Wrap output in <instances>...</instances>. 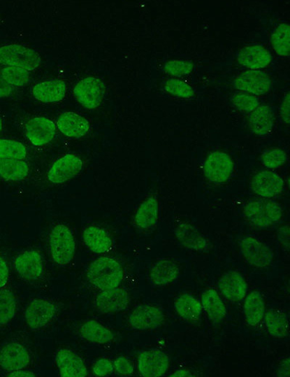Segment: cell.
<instances>
[{"label":"cell","instance_id":"obj_1","mask_svg":"<svg viewBox=\"0 0 290 377\" xmlns=\"http://www.w3.org/2000/svg\"><path fill=\"white\" fill-rule=\"evenodd\" d=\"M87 280L101 290L118 287L124 279L121 264L111 257H102L90 264L87 269Z\"/></svg>","mask_w":290,"mask_h":377},{"label":"cell","instance_id":"obj_2","mask_svg":"<svg viewBox=\"0 0 290 377\" xmlns=\"http://www.w3.org/2000/svg\"><path fill=\"white\" fill-rule=\"evenodd\" d=\"M247 221L259 228H267L278 224L282 218V207L277 203L266 200L249 202L243 208Z\"/></svg>","mask_w":290,"mask_h":377},{"label":"cell","instance_id":"obj_3","mask_svg":"<svg viewBox=\"0 0 290 377\" xmlns=\"http://www.w3.org/2000/svg\"><path fill=\"white\" fill-rule=\"evenodd\" d=\"M50 251L53 261L60 266H66L73 259L75 243L70 229L64 225H57L50 234Z\"/></svg>","mask_w":290,"mask_h":377},{"label":"cell","instance_id":"obj_4","mask_svg":"<svg viewBox=\"0 0 290 377\" xmlns=\"http://www.w3.org/2000/svg\"><path fill=\"white\" fill-rule=\"evenodd\" d=\"M41 63L40 55L24 46L11 45L0 48V64L30 71L40 67Z\"/></svg>","mask_w":290,"mask_h":377},{"label":"cell","instance_id":"obj_5","mask_svg":"<svg viewBox=\"0 0 290 377\" xmlns=\"http://www.w3.org/2000/svg\"><path fill=\"white\" fill-rule=\"evenodd\" d=\"M106 93L105 83L100 78L87 77L82 79L74 88L77 101L88 109L98 108Z\"/></svg>","mask_w":290,"mask_h":377},{"label":"cell","instance_id":"obj_6","mask_svg":"<svg viewBox=\"0 0 290 377\" xmlns=\"http://www.w3.org/2000/svg\"><path fill=\"white\" fill-rule=\"evenodd\" d=\"M241 252L249 264L256 268H266L273 263V252L257 238L247 236L240 243Z\"/></svg>","mask_w":290,"mask_h":377},{"label":"cell","instance_id":"obj_7","mask_svg":"<svg viewBox=\"0 0 290 377\" xmlns=\"http://www.w3.org/2000/svg\"><path fill=\"white\" fill-rule=\"evenodd\" d=\"M203 170L209 181L223 184L229 180L233 173L234 164L227 154L214 152L206 158Z\"/></svg>","mask_w":290,"mask_h":377},{"label":"cell","instance_id":"obj_8","mask_svg":"<svg viewBox=\"0 0 290 377\" xmlns=\"http://www.w3.org/2000/svg\"><path fill=\"white\" fill-rule=\"evenodd\" d=\"M83 169L81 158L74 155H66L58 159L48 172V180L53 184H62L76 175Z\"/></svg>","mask_w":290,"mask_h":377},{"label":"cell","instance_id":"obj_9","mask_svg":"<svg viewBox=\"0 0 290 377\" xmlns=\"http://www.w3.org/2000/svg\"><path fill=\"white\" fill-rule=\"evenodd\" d=\"M165 320L162 311L154 306H140L133 309L129 318L131 328L149 330L161 327Z\"/></svg>","mask_w":290,"mask_h":377},{"label":"cell","instance_id":"obj_10","mask_svg":"<svg viewBox=\"0 0 290 377\" xmlns=\"http://www.w3.org/2000/svg\"><path fill=\"white\" fill-rule=\"evenodd\" d=\"M14 266L19 275L29 280H38L44 275L45 266L40 252L35 250L26 251L18 255Z\"/></svg>","mask_w":290,"mask_h":377},{"label":"cell","instance_id":"obj_11","mask_svg":"<svg viewBox=\"0 0 290 377\" xmlns=\"http://www.w3.org/2000/svg\"><path fill=\"white\" fill-rule=\"evenodd\" d=\"M168 368V357L161 350H145L139 355L138 369L143 376H162L167 372Z\"/></svg>","mask_w":290,"mask_h":377},{"label":"cell","instance_id":"obj_12","mask_svg":"<svg viewBox=\"0 0 290 377\" xmlns=\"http://www.w3.org/2000/svg\"><path fill=\"white\" fill-rule=\"evenodd\" d=\"M235 86L246 93L261 95L272 88V80L262 71L249 70L242 72L236 78Z\"/></svg>","mask_w":290,"mask_h":377},{"label":"cell","instance_id":"obj_13","mask_svg":"<svg viewBox=\"0 0 290 377\" xmlns=\"http://www.w3.org/2000/svg\"><path fill=\"white\" fill-rule=\"evenodd\" d=\"M57 312L55 306L43 299H35L31 302L25 311V320L33 329H40L49 324Z\"/></svg>","mask_w":290,"mask_h":377},{"label":"cell","instance_id":"obj_14","mask_svg":"<svg viewBox=\"0 0 290 377\" xmlns=\"http://www.w3.org/2000/svg\"><path fill=\"white\" fill-rule=\"evenodd\" d=\"M284 181L277 173L263 171L256 173L250 187L253 192L263 197L272 198L280 195L284 190Z\"/></svg>","mask_w":290,"mask_h":377},{"label":"cell","instance_id":"obj_15","mask_svg":"<svg viewBox=\"0 0 290 377\" xmlns=\"http://www.w3.org/2000/svg\"><path fill=\"white\" fill-rule=\"evenodd\" d=\"M129 304L128 292L122 288L105 290L96 296L94 304L103 313H117L124 311Z\"/></svg>","mask_w":290,"mask_h":377},{"label":"cell","instance_id":"obj_16","mask_svg":"<svg viewBox=\"0 0 290 377\" xmlns=\"http://www.w3.org/2000/svg\"><path fill=\"white\" fill-rule=\"evenodd\" d=\"M29 363V353L22 344L11 343L0 350V366L8 371L24 369Z\"/></svg>","mask_w":290,"mask_h":377},{"label":"cell","instance_id":"obj_17","mask_svg":"<svg viewBox=\"0 0 290 377\" xmlns=\"http://www.w3.org/2000/svg\"><path fill=\"white\" fill-rule=\"evenodd\" d=\"M27 136L35 146H43L50 143L55 135V125L46 118L31 119L26 125Z\"/></svg>","mask_w":290,"mask_h":377},{"label":"cell","instance_id":"obj_18","mask_svg":"<svg viewBox=\"0 0 290 377\" xmlns=\"http://www.w3.org/2000/svg\"><path fill=\"white\" fill-rule=\"evenodd\" d=\"M55 361L64 377H85L87 369L80 357L71 350L62 349L56 354Z\"/></svg>","mask_w":290,"mask_h":377},{"label":"cell","instance_id":"obj_19","mask_svg":"<svg viewBox=\"0 0 290 377\" xmlns=\"http://www.w3.org/2000/svg\"><path fill=\"white\" fill-rule=\"evenodd\" d=\"M219 288L228 300L236 303L243 301L247 292L245 278L236 271L224 275L219 281Z\"/></svg>","mask_w":290,"mask_h":377},{"label":"cell","instance_id":"obj_20","mask_svg":"<svg viewBox=\"0 0 290 377\" xmlns=\"http://www.w3.org/2000/svg\"><path fill=\"white\" fill-rule=\"evenodd\" d=\"M238 63L250 70L266 68L272 62V55L264 48L251 45L243 48L238 54Z\"/></svg>","mask_w":290,"mask_h":377},{"label":"cell","instance_id":"obj_21","mask_svg":"<svg viewBox=\"0 0 290 377\" xmlns=\"http://www.w3.org/2000/svg\"><path fill=\"white\" fill-rule=\"evenodd\" d=\"M57 127L66 136L80 138L87 134L89 124L87 119L78 114L68 112L57 120Z\"/></svg>","mask_w":290,"mask_h":377},{"label":"cell","instance_id":"obj_22","mask_svg":"<svg viewBox=\"0 0 290 377\" xmlns=\"http://www.w3.org/2000/svg\"><path fill=\"white\" fill-rule=\"evenodd\" d=\"M249 127L258 136H266L273 131L275 120L272 110L266 106H259L251 112L248 118Z\"/></svg>","mask_w":290,"mask_h":377},{"label":"cell","instance_id":"obj_23","mask_svg":"<svg viewBox=\"0 0 290 377\" xmlns=\"http://www.w3.org/2000/svg\"><path fill=\"white\" fill-rule=\"evenodd\" d=\"M159 204L154 196L150 197L140 206L134 217V224L139 229L147 230L158 222Z\"/></svg>","mask_w":290,"mask_h":377},{"label":"cell","instance_id":"obj_24","mask_svg":"<svg viewBox=\"0 0 290 377\" xmlns=\"http://www.w3.org/2000/svg\"><path fill=\"white\" fill-rule=\"evenodd\" d=\"M180 268L173 262L164 259L154 263L150 272L152 284L156 286H166L177 279Z\"/></svg>","mask_w":290,"mask_h":377},{"label":"cell","instance_id":"obj_25","mask_svg":"<svg viewBox=\"0 0 290 377\" xmlns=\"http://www.w3.org/2000/svg\"><path fill=\"white\" fill-rule=\"evenodd\" d=\"M66 85L62 81H52L36 85L32 90L38 101L46 104L60 102L65 97Z\"/></svg>","mask_w":290,"mask_h":377},{"label":"cell","instance_id":"obj_26","mask_svg":"<svg viewBox=\"0 0 290 377\" xmlns=\"http://www.w3.org/2000/svg\"><path fill=\"white\" fill-rule=\"evenodd\" d=\"M175 234L180 243L188 249L205 251L208 248L209 244L206 238L197 229L189 224L180 225Z\"/></svg>","mask_w":290,"mask_h":377},{"label":"cell","instance_id":"obj_27","mask_svg":"<svg viewBox=\"0 0 290 377\" xmlns=\"http://www.w3.org/2000/svg\"><path fill=\"white\" fill-rule=\"evenodd\" d=\"M83 239L89 249L95 253H106L113 248V241L108 234L98 227H87L83 233Z\"/></svg>","mask_w":290,"mask_h":377},{"label":"cell","instance_id":"obj_28","mask_svg":"<svg viewBox=\"0 0 290 377\" xmlns=\"http://www.w3.org/2000/svg\"><path fill=\"white\" fill-rule=\"evenodd\" d=\"M265 301L263 295L258 291L251 292L247 297L244 304V313L247 324L251 327L259 325L265 316Z\"/></svg>","mask_w":290,"mask_h":377},{"label":"cell","instance_id":"obj_29","mask_svg":"<svg viewBox=\"0 0 290 377\" xmlns=\"http://www.w3.org/2000/svg\"><path fill=\"white\" fill-rule=\"evenodd\" d=\"M201 300L202 307L212 321L220 322L225 318L226 306L215 290L208 289L204 291Z\"/></svg>","mask_w":290,"mask_h":377},{"label":"cell","instance_id":"obj_30","mask_svg":"<svg viewBox=\"0 0 290 377\" xmlns=\"http://www.w3.org/2000/svg\"><path fill=\"white\" fill-rule=\"evenodd\" d=\"M177 313L182 319L189 322H196L201 318L203 307L196 297L183 294L177 297L174 302Z\"/></svg>","mask_w":290,"mask_h":377},{"label":"cell","instance_id":"obj_31","mask_svg":"<svg viewBox=\"0 0 290 377\" xmlns=\"http://www.w3.org/2000/svg\"><path fill=\"white\" fill-rule=\"evenodd\" d=\"M83 339L89 342L107 344L114 339L113 334L104 326L95 321L85 323L80 329Z\"/></svg>","mask_w":290,"mask_h":377},{"label":"cell","instance_id":"obj_32","mask_svg":"<svg viewBox=\"0 0 290 377\" xmlns=\"http://www.w3.org/2000/svg\"><path fill=\"white\" fill-rule=\"evenodd\" d=\"M28 164L24 161L0 159V177L8 181H21L28 176Z\"/></svg>","mask_w":290,"mask_h":377},{"label":"cell","instance_id":"obj_33","mask_svg":"<svg viewBox=\"0 0 290 377\" xmlns=\"http://www.w3.org/2000/svg\"><path fill=\"white\" fill-rule=\"evenodd\" d=\"M266 325L270 335L277 339H284L289 334V321L287 315L278 310H270L266 315Z\"/></svg>","mask_w":290,"mask_h":377},{"label":"cell","instance_id":"obj_34","mask_svg":"<svg viewBox=\"0 0 290 377\" xmlns=\"http://www.w3.org/2000/svg\"><path fill=\"white\" fill-rule=\"evenodd\" d=\"M16 307L15 294L8 290H0V325H6L13 319Z\"/></svg>","mask_w":290,"mask_h":377},{"label":"cell","instance_id":"obj_35","mask_svg":"<svg viewBox=\"0 0 290 377\" xmlns=\"http://www.w3.org/2000/svg\"><path fill=\"white\" fill-rule=\"evenodd\" d=\"M275 51L282 57H288L290 49V28L287 24H281L275 29L272 37Z\"/></svg>","mask_w":290,"mask_h":377},{"label":"cell","instance_id":"obj_36","mask_svg":"<svg viewBox=\"0 0 290 377\" xmlns=\"http://www.w3.org/2000/svg\"><path fill=\"white\" fill-rule=\"evenodd\" d=\"M26 147L21 143L0 140V159L24 160L27 156Z\"/></svg>","mask_w":290,"mask_h":377},{"label":"cell","instance_id":"obj_37","mask_svg":"<svg viewBox=\"0 0 290 377\" xmlns=\"http://www.w3.org/2000/svg\"><path fill=\"white\" fill-rule=\"evenodd\" d=\"M1 76L13 87H22L30 81L29 71L20 68H5L1 70Z\"/></svg>","mask_w":290,"mask_h":377},{"label":"cell","instance_id":"obj_38","mask_svg":"<svg viewBox=\"0 0 290 377\" xmlns=\"http://www.w3.org/2000/svg\"><path fill=\"white\" fill-rule=\"evenodd\" d=\"M287 161V153L280 148H272L265 151L261 162L268 169H276L283 166Z\"/></svg>","mask_w":290,"mask_h":377},{"label":"cell","instance_id":"obj_39","mask_svg":"<svg viewBox=\"0 0 290 377\" xmlns=\"http://www.w3.org/2000/svg\"><path fill=\"white\" fill-rule=\"evenodd\" d=\"M232 104L240 111L251 113L260 106L258 99L246 92H238L232 97Z\"/></svg>","mask_w":290,"mask_h":377},{"label":"cell","instance_id":"obj_40","mask_svg":"<svg viewBox=\"0 0 290 377\" xmlns=\"http://www.w3.org/2000/svg\"><path fill=\"white\" fill-rule=\"evenodd\" d=\"M164 88L169 94L181 98L188 99L195 94V91L191 86L177 79L167 81Z\"/></svg>","mask_w":290,"mask_h":377},{"label":"cell","instance_id":"obj_41","mask_svg":"<svg viewBox=\"0 0 290 377\" xmlns=\"http://www.w3.org/2000/svg\"><path fill=\"white\" fill-rule=\"evenodd\" d=\"M193 70V65L183 59H172L164 66V71L172 76H183L189 74Z\"/></svg>","mask_w":290,"mask_h":377},{"label":"cell","instance_id":"obj_42","mask_svg":"<svg viewBox=\"0 0 290 377\" xmlns=\"http://www.w3.org/2000/svg\"><path fill=\"white\" fill-rule=\"evenodd\" d=\"M116 372L122 376H131L133 374V367L131 362L124 357H119L113 363Z\"/></svg>","mask_w":290,"mask_h":377},{"label":"cell","instance_id":"obj_43","mask_svg":"<svg viewBox=\"0 0 290 377\" xmlns=\"http://www.w3.org/2000/svg\"><path fill=\"white\" fill-rule=\"evenodd\" d=\"M113 369V364L110 360L102 359L94 364L93 373L96 376H106L111 374Z\"/></svg>","mask_w":290,"mask_h":377},{"label":"cell","instance_id":"obj_44","mask_svg":"<svg viewBox=\"0 0 290 377\" xmlns=\"http://www.w3.org/2000/svg\"><path fill=\"white\" fill-rule=\"evenodd\" d=\"M289 93L287 92L284 98L283 102L280 108V114L282 119V121L286 125L289 124L290 117H289Z\"/></svg>","mask_w":290,"mask_h":377},{"label":"cell","instance_id":"obj_45","mask_svg":"<svg viewBox=\"0 0 290 377\" xmlns=\"http://www.w3.org/2000/svg\"><path fill=\"white\" fill-rule=\"evenodd\" d=\"M9 278V269L6 262L0 257V288L6 285Z\"/></svg>","mask_w":290,"mask_h":377},{"label":"cell","instance_id":"obj_46","mask_svg":"<svg viewBox=\"0 0 290 377\" xmlns=\"http://www.w3.org/2000/svg\"><path fill=\"white\" fill-rule=\"evenodd\" d=\"M278 238L282 246L289 250V226L285 225L278 230Z\"/></svg>","mask_w":290,"mask_h":377},{"label":"cell","instance_id":"obj_47","mask_svg":"<svg viewBox=\"0 0 290 377\" xmlns=\"http://www.w3.org/2000/svg\"><path fill=\"white\" fill-rule=\"evenodd\" d=\"M13 90V87L8 83L5 79L0 76V98L9 96Z\"/></svg>","mask_w":290,"mask_h":377},{"label":"cell","instance_id":"obj_48","mask_svg":"<svg viewBox=\"0 0 290 377\" xmlns=\"http://www.w3.org/2000/svg\"><path fill=\"white\" fill-rule=\"evenodd\" d=\"M278 375L280 376H289V360L287 358L281 364L279 371Z\"/></svg>","mask_w":290,"mask_h":377},{"label":"cell","instance_id":"obj_49","mask_svg":"<svg viewBox=\"0 0 290 377\" xmlns=\"http://www.w3.org/2000/svg\"><path fill=\"white\" fill-rule=\"evenodd\" d=\"M9 376H19V377H21V376L31 377V376H34L35 375L33 372L20 369V370L10 371V373L9 374Z\"/></svg>","mask_w":290,"mask_h":377},{"label":"cell","instance_id":"obj_50","mask_svg":"<svg viewBox=\"0 0 290 377\" xmlns=\"http://www.w3.org/2000/svg\"><path fill=\"white\" fill-rule=\"evenodd\" d=\"M171 376H192L191 372L185 369H180L173 372Z\"/></svg>","mask_w":290,"mask_h":377},{"label":"cell","instance_id":"obj_51","mask_svg":"<svg viewBox=\"0 0 290 377\" xmlns=\"http://www.w3.org/2000/svg\"><path fill=\"white\" fill-rule=\"evenodd\" d=\"M3 120H2V118L1 117H0V133H1V131L3 129Z\"/></svg>","mask_w":290,"mask_h":377}]
</instances>
